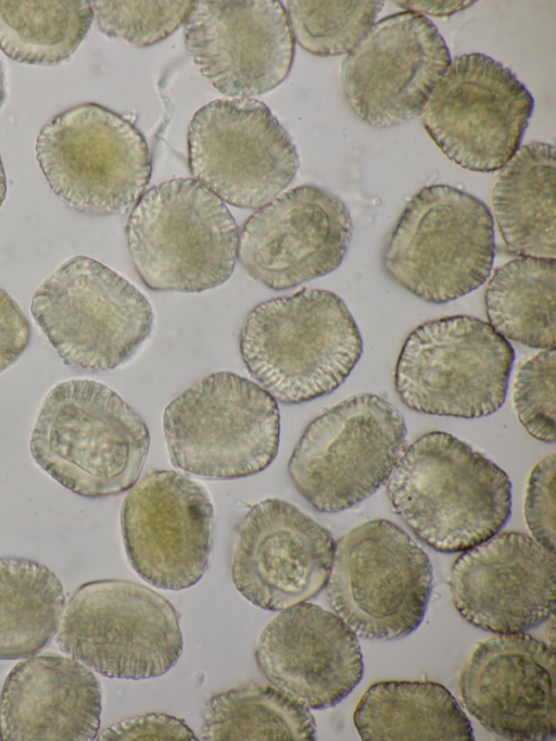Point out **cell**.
Here are the masks:
<instances>
[{
	"instance_id": "4dcf8cb0",
	"label": "cell",
	"mask_w": 556,
	"mask_h": 741,
	"mask_svg": "<svg viewBox=\"0 0 556 741\" xmlns=\"http://www.w3.org/2000/svg\"><path fill=\"white\" fill-rule=\"evenodd\" d=\"M101 33L139 48L165 40L185 24L197 1H91Z\"/></svg>"
},
{
	"instance_id": "ac0fdd59",
	"label": "cell",
	"mask_w": 556,
	"mask_h": 741,
	"mask_svg": "<svg viewBox=\"0 0 556 741\" xmlns=\"http://www.w3.org/2000/svg\"><path fill=\"white\" fill-rule=\"evenodd\" d=\"M331 533L280 499L254 504L236 528L231 578L253 605L282 611L326 586L334 551Z\"/></svg>"
},
{
	"instance_id": "8fae6325",
	"label": "cell",
	"mask_w": 556,
	"mask_h": 741,
	"mask_svg": "<svg viewBox=\"0 0 556 741\" xmlns=\"http://www.w3.org/2000/svg\"><path fill=\"white\" fill-rule=\"evenodd\" d=\"M431 587L428 555L392 522L369 520L334 543L328 602L361 638L394 640L413 632L425 617Z\"/></svg>"
},
{
	"instance_id": "4316f807",
	"label": "cell",
	"mask_w": 556,
	"mask_h": 741,
	"mask_svg": "<svg viewBox=\"0 0 556 741\" xmlns=\"http://www.w3.org/2000/svg\"><path fill=\"white\" fill-rule=\"evenodd\" d=\"M556 260L520 256L497 267L485 290L490 325L504 338L555 349Z\"/></svg>"
},
{
	"instance_id": "4fadbf2b",
	"label": "cell",
	"mask_w": 556,
	"mask_h": 741,
	"mask_svg": "<svg viewBox=\"0 0 556 741\" xmlns=\"http://www.w3.org/2000/svg\"><path fill=\"white\" fill-rule=\"evenodd\" d=\"M534 109L529 89L483 53L457 55L421 113L426 131L463 168L501 169L521 147Z\"/></svg>"
},
{
	"instance_id": "74e56055",
	"label": "cell",
	"mask_w": 556,
	"mask_h": 741,
	"mask_svg": "<svg viewBox=\"0 0 556 741\" xmlns=\"http://www.w3.org/2000/svg\"><path fill=\"white\" fill-rule=\"evenodd\" d=\"M5 78H4V72L2 67V63L0 62V109L3 105V102L5 100Z\"/></svg>"
},
{
	"instance_id": "f1b7e54d",
	"label": "cell",
	"mask_w": 556,
	"mask_h": 741,
	"mask_svg": "<svg viewBox=\"0 0 556 741\" xmlns=\"http://www.w3.org/2000/svg\"><path fill=\"white\" fill-rule=\"evenodd\" d=\"M92 21L87 0H0V49L18 63L58 65L76 51Z\"/></svg>"
},
{
	"instance_id": "1f68e13d",
	"label": "cell",
	"mask_w": 556,
	"mask_h": 741,
	"mask_svg": "<svg viewBox=\"0 0 556 741\" xmlns=\"http://www.w3.org/2000/svg\"><path fill=\"white\" fill-rule=\"evenodd\" d=\"M555 349L542 350L518 369L513 400L523 428L535 439L555 441Z\"/></svg>"
},
{
	"instance_id": "9a60e30c",
	"label": "cell",
	"mask_w": 556,
	"mask_h": 741,
	"mask_svg": "<svg viewBox=\"0 0 556 741\" xmlns=\"http://www.w3.org/2000/svg\"><path fill=\"white\" fill-rule=\"evenodd\" d=\"M437 26L403 11L376 22L341 63L340 86L351 111L378 129L421 115L451 63Z\"/></svg>"
},
{
	"instance_id": "5bb4252c",
	"label": "cell",
	"mask_w": 556,
	"mask_h": 741,
	"mask_svg": "<svg viewBox=\"0 0 556 741\" xmlns=\"http://www.w3.org/2000/svg\"><path fill=\"white\" fill-rule=\"evenodd\" d=\"M192 176L223 202L260 209L293 180L295 146L269 108L252 98L216 99L188 128Z\"/></svg>"
},
{
	"instance_id": "ffe728a7",
	"label": "cell",
	"mask_w": 556,
	"mask_h": 741,
	"mask_svg": "<svg viewBox=\"0 0 556 741\" xmlns=\"http://www.w3.org/2000/svg\"><path fill=\"white\" fill-rule=\"evenodd\" d=\"M451 592L469 624L494 633L526 632L554 614L555 552L528 535L497 532L456 558Z\"/></svg>"
},
{
	"instance_id": "7a4b0ae2",
	"label": "cell",
	"mask_w": 556,
	"mask_h": 741,
	"mask_svg": "<svg viewBox=\"0 0 556 741\" xmlns=\"http://www.w3.org/2000/svg\"><path fill=\"white\" fill-rule=\"evenodd\" d=\"M253 379L282 404L331 393L349 377L363 340L345 302L324 289H302L254 306L239 335Z\"/></svg>"
},
{
	"instance_id": "d4e9b609",
	"label": "cell",
	"mask_w": 556,
	"mask_h": 741,
	"mask_svg": "<svg viewBox=\"0 0 556 741\" xmlns=\"http://www.w3.org/2000/svg\"><path fill=\"white\" fill-rule=\"evenodd\" d=\"M353 718L366 741L475 740L456 699L432 681L374 683L361 698Z\"/></svg>"
},
{
	"instance_id": "277c9868",
	"label": "cell",
	"mask_w": 556,
	"mask_h": 741,
	"mask_svg": "<svg viewBox=\"0 0 556 741\" xmlns=\"http://www.w3.org/2000/svg\"><path fill=\"white\" fill-rule=\"evenodd\" d=\"M126 239L147 288L202 292L232 275L239 234L217 196L195 179L175 178L139 198L126 225Z\"/></svg>"
},
{
	"instance_id": "d6a6232c",
	"label": "cell",
	"mask_w": 556,
	"mask_h": 741,
	"mask_svg": "<svg viewBox=\"0 0 556 741\" xmlns=\"http://www.w3.org/2000/svg\"><path fill=\"white\" fill-rule=\"evenodd\" d=\"M555 454L542 459L532 469L527 485L525 518L543 547L555 552Z\"/></svg>"
},
{
	"instance_id": "44dd1931",
	"label": "cell",
	"mask_w": 556,
	"mask_h": 741,
	"mask_svg": "<svg viewBox=\"0 0 556 741\" xmlns=\"http://www.w3.org/2000/svg\"><path fill=\"white\" fill-rule=\"evenodd\" d=\"M463 702L488 730L514 741L556 737L555 653L525 632L480 642L459 679Z\"/></svg>"
},
{
	"instance_id": "f546056e",
	"label": "cell",
	"mask_w": 556,
	"mask_h": 741,
	"mask_svg": "<svg viewBox=\"0 0 556 741\" xmlns=\"http://www.w3.org/2000/svg\"><path fill=\"white\" fill-rule=\"evenodd\" d=\"M294 41L318 56L348 54L375 24L380 0L283 2Z\"/></svg>"
},
{
	"instance_id": "ba28073f",
	"label": "cell",
	"mask_w": 556,
	"mask_h": 741,
	"mask_svg": "<svg viewBox=\"0 0 556 741\" xmlns=\"http://www.w3.org/2000/svg\"><path fill=\"white\" fill-rule=\"evenodd\" d=\"M55 641L63 653L96 673L130 680L166 674L184 644L173 604L122 579L81 585L63 608Z\"/></svg>"
},
{
	"instance_id": "7402d4cb",
	"label": "cell",
	"mask_w": 556,
	"mask_h": 741,
	"mask_svg": "<svg viewBox=\"0 0 556 741\" xmlns=\"http://www.w3.org/2000/svg\"><path fill=\"white\" fill-rule=\"evenodd\" d=\"M255 661L271 686L312 709L340 703L364 673L354 631L337 614L306 602L265 626Z\"/></svg>"
},
{
	"instance_id": "7c38bea8",
	"label": "cell",
	"mask_w": 556,
	"mask_h": 741,
	"mask_svg": "<svg viewBox=\"0 0 556 741\" xmlns=\"http://www.w3.org/2000/svg\"><path fill=\"white\" fill-rule=\"evenodd\" d=\"M402 414L372 393L350 397L313 419L288 463L298 492L318 512L338 513L374 494L404 450Z\"/></svg>"
},
{
	"instance_id": "484cf974",
	"label": "cell",
	"mask_w": 556,
	"mask_h": 741,
	"mask_svg": "<svg viewBox=\"0 0 556 741\" xmlns=\"http://www.w3.org/2000/svg\"><path fill=\"white\" fill-rule=\"evenodd\" d=\"M65 593L59 577L24 557H0V661L39 652L56 633Z\"/></svg>"
},
{
	"instance_id": "e0dca14e",
	"label": "cell",
	"mask_w": 556,
	"mask_h": 741,
	"mask_svg": "<svg viewBox=\"0 0 556 741\" xmlns=\"http://www.w3.org/2000/svg\"><path fill=\"white\" fill-rule=\"evenodd\" d=\"M353 236L345 203L314 185L292 188L243 224L237 258L247 273L279 291L332 273Z\"/></svg>"
},
{
	"instance_id": "cb8c5ba5",
	"label": "cell",
	"mask_w": 556,
	"mask_h": 741,
	"mask_svg": "<svg viewBox=\"0 0 556 741\" xmlns=\"http://www.w3.org/2000/svg\"><path fill=\"white\" fill-rule=\"evenodd\" d=\"M555 147L547 142L521 146L501 168L492 205L510 253L555 259Z\"/></svg>"
},
{
	"instance_id": "2e32d148",
	"label": "cell",
	"mask_w": 556,
	"mask_h": 741,
	"mask_svg": "<svg viewBox=\"0 0 556 741\" xmlns=\"http://www.w3.org/2000/svg\"><path fill=\"white\" fill-rule=\"evenodd\" d=\"M214 507L207 489L177 470H154L125 497L121 527L135 572L163 590L195 585L208 567Z\"/></svg>"
},
{
	"instance_id": "3957f363",
	"label": "cell",
	"mask_w": 556,
	"mask_h": 741,
	"mask_svg": "<svg viewBox=\"0 0 556 741\" xmlns=\"http://www.w3.org/2000/svg\"><path fill=\"white\" fill-rule=\"evenodd\" d=\"M150 447L143 418L92 379L58 384L46 395L30 437L34 461L80 497L123 493L138 480Z\"/></svg>"
},
{
	"instance_id": "8992f818",
	"label": "cell",
	"mask_w": 556,
	"mask_h": 741,
	"mask_svg": "<svg viewBox=\"0 0 556 741\" xmlns=\"http://www.w3.org/2000/svg\"><path fill=\"white\" fill-rule=\"evenodd\" d=\"M163 430L175 467L206 479H236L275 460L280 414L277 401L258 384L216 372L169 402Z\"/></svg>"
},
{
	"instance_id": "603a6c76",
	"label": "cell",
	"mask_w": 556,
	"mask_h": 741,
	"mask_svg": "<svg viewBox=\"0 0 556 741\" xmlns=\"http://www.w3.org/2000/svg\"><path fill=\"white\" fill-rule=\"evenodd\" d=\"M98 678L70 655L42 653L17 663L0 694V740L89 741L98 736Z\"/></svg>"
},
{
	"instance_id": "30bf717a",
	"label": "cell",
	"mask_w": 556,
	"mask_h": 741,
	"mask_svg": "<svg viewBox=\"0 0 556 741\" xmlns=\"http://www.w3.org/2000/svg\"><path fill=\"white\" fill-rule=\"evenodd\" d=\"M515 360L511 344L469 315L426 322L406 338L394 382L402 402L424 414L478 418L505 402Z\"/></svg>"
},
{
	"instance_id": "83f0119b",
	"label": "cell",
	"mask_w": 556,
	"mask_h": 741,
	"mask_svg": "<svg viewBox=\"0 0 556 741\" xmlns=\"http://www.w3.org/2000/svg\"><path fill=\"white\" fill-rule=\"evenodd\" d=\"M201 736L208 741L316 739L309 708L274 686L249 683L213 695Z\"/></svg>"
},
{
	"instance_id": "6da1fadb",
	"label": "cell",
	"mask_w": 556,
	"mask_h": 741,
	"mask_svg": "<svg viewBox=\"0 0 556 741\" xmlns=\"http://www.w3.org/2000/svg\"><path fill=\"white\" fill-rule=\"evenodd\" d=\"M387 481L397 515L419 540L442 553L479 544L510 516L507 474L447 432H427L414 441Z\"/></svg>"
},
{
	"instance_id": "836d02e7",
	"label": "cell",
	"mask_w": 556,
	"mask_h": 741,
	"mask_svg": "<svg viewBox=\"0 0 556 741\" xmlns=\"http://www.w3.org/2000/svg\"><path fill=\"white\" fill-rule=\"evenodd\" d=\"M98 740H182L198 738L182 718L148 713L117 721L97 736Z\"/></svg>"
},
{
	"instance_id": "8d00e7d4",
	"label": "cell",
	"mask_w": 556,
	"mask_h": 741,
	"mask_svg": "<svg viewBox=\"0 0 556 741\" xmlns=\"http://www.w3.org/2000/svg\"><path fill=\"white\" fill-rule=\"evenodd\" d=\"M7 194V177L3 167V163L0 156V208L5 199Z\"/></svg>"
},
{
	"instance_id": "d6986e66",
	"label": "cell",
	"mask_w": 556,
	"mask_h": 741,
	"mask_svg": "<svg viewBox=\"0 0 556 741\" xmlns=\"http://www.w3.org/2000/svg\"><path fill=\"white\" fill-rule=\"evenodd\" d=\"M184 34L201 74L237 99L273 90L293 63L294 39L278 0L197 1Z\"/></svg>"
},
{
	"instance_id": "5b68a950",
	"label": "cell",
	"mask_w": 556,
	"mask_h": 741,
	"mask_svg": "<svg viewBox=\"0 0 556 741\" xmlns=\"http://www.w3.org/2000/svg\"><path fill=\"white\" fill-rule=\"evenodd\" d=\"M494 255V222L485 203L438 184L407 202L384 244L382 266L415 297L443 304L484 284Z\"/></svg>"
},
{
	"instance_id": "e575fe53",
	"label": "cell",
	"mask_w": 556,
	"mask_h": 741,
	"mask_svg": "<svg viewBox=\"0 0 556 741\" xmlns=\"http://www.w3.org/2000/svg\"><path fill=\"white\" fill-rule=\"evenodd\" d=\"M30 338L28 319L16 301L0 287V374L21 357Z\"/></svg>"
},
{
	"instance_id": "9c48e42d",
	"label": "cell",
	"mask_w": 556,
	"mask_h": 741,
	"mask_svg": "<svg viewBox=\"0 0 556 741\" xmlns=\"http://www.w3.org/2000/svg\"><path fill=\"white\" fill-rule=\"evenodd\" d=\"M36 158L51 190L71 210L123 214L142 196L152 159L141 131L97 103L66 109L39 131Z\"/></svg>"
},
{
	"instance_id": "d590c367",
	"label": "cell",
	"mask_w": 556,
	"mask_h": 741,
	"mask_svg": "<svg viewBox=\"0 0 556 741\" xmlns=\"http://www.w3.org/2000/svg\"><path fill=\"white\" fill-rule=\"evenodd\" d=\"M395 3L402 8L404 11H409L413 13H418L424 16H451L458 13L472 4L476 1H420V0H406V1H395Z\"/></svg>"
},
{
	"instance_id": "52a82bcc",
	"label": "cell",
	"mask_w": 556,
	"mask_h": 741,
	"mask_svg": "<svg viewBox=\"0 0 556 741\" xmlns=\"http://www.w3.org/2000/svg\"><path fill=\"white\" fill-rule=\"evenodd\" d=\"M30 312L65 365L87 372L126 363L150 336L146 296L103 263L64 262L33 296Z\"/></svg>"
}]
</instances>
